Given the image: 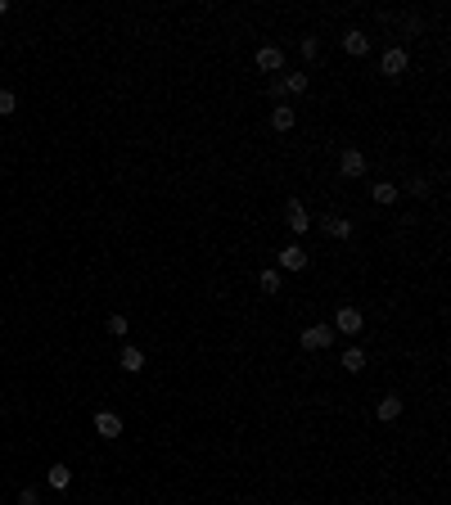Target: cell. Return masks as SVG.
Segmentation results:
<instances>
[{"label": "cell", "instance_id": "cell-1", "mask_svg": "<svg viewBox=\"0 0 451 505\" xmlns=\"http://www.w3.org/2000/svg\"><path fill=\"white\" fill-rule=\"evenodd\" d=\"M406 64H411V54L402 50V45H388V50L379 54V73H384L388 82H398V77L406 73Z\"/></svg>", "mask_w": 451, "mask_h": 505}, {"label": "cell", "instance_id": "cell-2", "mask_svg": "<svg viewBox=\"0 0 451 505\" xmlns=\"http://www.w3.org/2000/svg\"><path fill=\"white\" fill-rule=\"evenodd\" d=\"M298 343H302V352H325L334 343V325H307Z\"/></svg>", "mask_w": 451, "mask_h": 505}, {"label": "cell", "instance_id": "cell-3", "mask_svg": "<svg viewBox=\"0 0 451 505\" xmlns=\"http://www.w3.org/2000/svg\"><path fill=\"white\" fill-rule=\"evenodd\" d=\"M334 330L348 334V338H356V334L365 330V316L356 312V307H339V312H334Z\"/></svg>", "mask_w": 451, "mask_h": 505}, {"label": "cell", "instance_id": "cell-4", "mask_svg": "<svg viewBox=\"0 0 451 505\" xmlns=\"http://www.w3.org/2000/svg\"><path fill=\"white\" fill-rule=\"evenodd\" d=\"M253 64H258L262 73L280 77V73H284V50H280V45H262V50L253 54Z\"/></svg>", "mask_w": 451, "mask_h": 505}, {"label": "cell", "instance_id": "cell-5", "mask_svg": "<svg viewBox=\"0 0 451 505\" xmlns=\"http://www.w3.org/2000/svg\"><path fill=\"white\" fill-rule=\"evenodd\" d=\"M284 226H289L293 235H307V230H312V217H307V208H302L298 199H289V204H284Z\"/></svg>", "mask_w": 451, "mask_h": 505}, {"label": "cell", "instance_id": "cell-6", "mask_svg": "<svg viewBox=\"0 0 451 505\" xmlns=\"http://www.w3.org/2000/svg\"><path fill=\"white\" fill-rule=\"evenodd\" d=\"M95 433H99L104 442L122 438V415H118V410H95Z\"/></svg>", "mask_w": 451, "mask_h": 505}, {"label": "cell", "instance_id": "cell-7", "mask_svg": "<svg viewBox=\"0 0 451 505\" xmlns=\"http://www.w3.org/2000/svg\"><path fill=\"white\" fill-rule=\"evenodd\" d=\"M339 172H343L348 181L365 176V153H361V149H343V153H339Z\"/></svg>", "mask_w": 451, "mask_h": 505}, {"label": "cell", "instance_id": "cell-8", "mask_svg": "<svg viewBox=\"0 0 451 505\" xmlns=\"http://www.w3.org/2000/svg\"><path fill=\"white\" fill-rule=\"evenodd\" d=\"M280 271H307V248H302V244H284V248H280Z\"/></svg>", "mask_w": 451, "mask_h": 505}, {"label": "cell", "instance_id": "cell-9", "mask_svg": "<svg viewBox=\"0 0 451 505\" xmlns=\"http://www.w3.org/2000/svg\"><path fill=\"white\" fill-rule=\"evenodd\" d=\"M365 50H370V36H365V32H356V27H348V32H343V54L361 59Z\"/></svg>", "mask_w": 451, "mask_h": 505}, {"label": "cell", "instance_id": "cell-10", "mask_svg": "<svg viewBox=\"0 0 451 505\" xmlns=\"http://www.w3.org/2000/svg\"><path fill=\"white\" fill-rule=\"evenodd\" d=\"M375 415L384 419V424H393V419L402 415V397L398 393H388V397H379V406H375Z\"/></svg>", "mask_w": 451, "mask_h": 505}, {"label": "cell", "instance_id": "cell-11", "mask_svg": "<svg viewBox=\"0 0 451 505\" xmlns=\"http://www.w3.org/2000/svg\"><path fill=\"white\" fill-rule=\"evenodd\" d=\"M307 86H312V77H307V73H284V77H280V90H284V95H302Z\"/></svg>", "mask_w": 451, "mask_h": 505}, {"label": "cell", "instance_id": "cell-12", "mask_svg": "<svg viewBox=\"0 0 451 505\" xmlns=\"http://www.w3.org/2000/svg\"><path fill=\"white\" fill-rule=\"evenodd\" d=\"M45 483H50L54 492H68V487H73V469H68V465H50V473H45Z\"/></svg>", "mask_w": 451, "mask_h": 505}, {"label": "cell", "instance_id": "cell-13", "mask_svg": "<svg viewBox=\"0 0 451 505\" xmlns=\"http://www.w3.org/2000/svg\"><path fill=\"white\" fill-rule=\"evenodd\" d=\"M293 122H298V113H293L289 104H276V108H271V127H276V131H293Z\"/></svg>", "mask_w": 451, "mask_h": 505}, {"label": "cell", "instance_id": "cell-14", "mask_svg": "<svg viewBox=\"0 0 451 505\" xmlns=\"http://www.w3.org/2000/svg\"><path fill=\"white\" fill-rule=\"evenodd\" d=\"M398 194H402V190H398L393 181H379L375 190H370V199H375L379 208H393V204H398Z\"/></svg>", "mask_w": 451, "mask_h": 505}, {"label": "cell", "instance_id": "cell-15", "mask_svg": "<svg viewBox=\"0 0 451 505\" xmlns=\"http://www.w3.org/2000/svg\"><path fill=\"white\" fill-rule=\"evenodd\" d=\"M118 366L127 370V375H140V370H145V352H140V347H122Z\"/></svg>", "mask_w": 451, "mask_h": 505}, {"label": "cell", "instance_id": "cell-16", "mask_svg": "<svg viewBox=\"0 0 451 505\" xmlns=\"http://www.w3.org/2000/svg\"><path fill=\"white\" fill-rule=\"evenodd\" d=\"M325 235H334V239H352V221H348V217H325Z\"/></svg>", "mask_w": 451, "mask_h": 505}, {"label": "cell", "instance_id": "cell-17", "mask_svg": "<svg viewBox=\"0 0 451 505\" xmlns=\"http://www.w3.org/2000/svg\"><path fill=\"white\" fill-rule=\"evenodd\" d=\"M339 366H343V370H352V375H356V370H361V366H365V352H361V347H356V343H352V347H348V352H343V356H339Z\"/></svg>", "mask_w": 451, "mask_h": 505}, {"label": "cell", "instance_id": "cell-18", "mask_svg": "<svg viewBox=\"0 0 451 505\" xmlns=\"http://www.w3.org/2000/svg\"><path fill=\"white\" fill-rule=\"evenodd\" d=\"M104 330H108V334H113V338H127V330H131V321H127V316H108V321H104Z\"/></svg>", "mask_w": 451, "mask_h": 505}, {"label": "cell", "instance_id": "cell-19", "mask_svg": "<svg viewBox=\"0 0 451 505\" xmlns=\"http://www.w3.org/2000/svg\"><path fill=\"white\" fill-rule=\"evenodd\" d=\"M258 284H262V293H280V271H276V267H267Z\"/></svg>", "mask_w": 451, "mask_h": 505}, {"label": "cell", "instance_id": "cell-20", "mask_svg": "<svg viewBox=\"0 0 451 505\" xmlns=\"http://www.w3.org/2000/svg\"><path fill=\"white\" fill-rule=\"evenodd\" d=\"M429 190H433V185L424 181V176H411V181H406V194H415V199H424Z\"/></svg>", "mask_w": 451, "mask_h": 505}, {"label": "cell", "instance_id": "cell-21", "mask_svg": "<svg viewBox=\"0 0 451 505\" xmlns=\"http://www.w3.org/2000/svg\"><path fill=\"white\" fill-rule=\"evenodd\" d=\"M14 108H19V95H14V90H0V118H10Z\"/></svg>", "mask_w": 451, "mask_h": 505}, {"label": "cell", "instance_id": "cell-22", "mask_svg": "<svg viewBox=\"0 0 451 505\" xmlns=\"http://www.w3.org/2000/svg\"><path fill=\"white\" fill-rule=\"evenodd\" d=\"M321 54V36H302V59H316Z\"/></svg>", "mask_w": 451, "mask_h": 505}, {"label": "cell", "instance_id": "cell-23", "mask_svg": "<svg viewBox=\"0 0 451 505\" xmlns=\"http://www.w3.org/2000/svg\"><path fill=\"white\" fill-rule=\"evenodd\" d=\"M19 505H41V492H36V487H23V492H19Z\"/></svg>", "mask_w": 451, "mask_h": 505}, {"label": "cell", "instance_id": "cell-24", "mask_svg": "<svg viewBox=\"0 0 451 505\" xmlns=\"http://www.w3.org/2000/svg\"><path fill=\"white\" fill-rule=\"evenodd\" d=\"M5 10H10V5H5V0H0V19H5Z\"/></svg>", "mask_w": 451, "mask_h": 505}]
</instances>
